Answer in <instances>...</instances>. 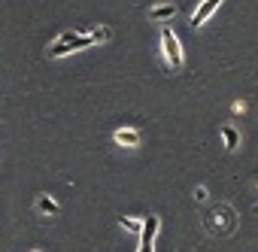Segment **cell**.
Listing matches in <instances>:
<instances>
[{
	"mask_svg": "<svg viewBox=\"0 0 258 252\" xmlns=\"http://www.w3.org/2000/svg\"><path fill=\"white\" fill-rule=\"evenodd\" d=\"M34 252H40V249H34Z\"/></svg>",
	"mask_w": 258,
	"mask_h": 252,
	"instance_id": "cell-11",
	"label": "cell"
},
{
	"mask_svg": "<svg viewBox=\"0 0 258 252\" xmlns=\"http://www.w3.org/2000/svg\"><path fill=\"white\" fill-rule=\"evenodd\" d=\"M158 216H149L146 222H143V240H140V252H152V246H155V234H158Z\"/></svg>",
	"mask_w": 258,
	"mask_h": 252,
	"instance_id": "cell-3",
	"label": "cell"
},
{
	"mask_svg": "<svg viewBox=\"0 0 258 252\" xmlns=\"http://www.w3.org/2000/svg\"><path fill=\"white\" fill-rule=\"evenodd\" d=\"M255 213H258V207H255Z\"/></svg>",
	"mask_w": 258,
	"mask_h": 252,
	"instance_id": "cell-12",
	"label": "cell"
},
{
	"mask_svg": "<svg viewBox=\"0 0 258 252\" xmlns=\"http://www.w3.org/2000/svg\"><path fill=\"white\" fill-rule=\"evenodd\" d=\"M161 49H164V58H167V64H170L173 70H182L185 58H182L179 40H176V34H173L170 28H164V31H161Z\"/></svg>",
	"mask_w": 258,
	"mask_h": 252,
	"instance_id": "cell-2",
	"label": "cell"
},
{
	"mask_svg": "<svg viewBox=\"0 0 258 252\" xmlns=\"http://www.w3.org/2000/svg\"><path fill=\"white\" fill-rule=\"evenodd\" d=\"M222 137H225V149H237V143H240V134H237V128L225 124V128H222Z\"/></svg>",
	"mask_w": 258,
	"mask_h": 252,
	"instance_id": "cell-7",
	"label": "cell"
},
{
	"mask_svg": "<svg viewBox=\"0 0 258 252\" xmlns=\"http://www.w3.org/2000/svg\"><path fill=\"white\" fill-rule=\"evenodd\" d=\"M112 140H115L118 146L134 149V146H140V131H134V128H118V131L112 134Z\"/></svg>",
	"mask_w": 258,
	"mask_h": 252,
	"instance_id": "cell-4",
	"label": "cell"
},
{
	"mask_svg": "<svg viewBox=\"0 0 258 252\" xmlns=\"http://www.w3.org/2000/svg\"><path fill=\"white\" fill-rule=\"evenodd\" d=\"M173 16H176V7L173 4H164V7H152L149 10V19H155V22H167Z\"/></svg>",
	"mask_w": 258,
	"mask_h": 252,
	"instance_id": "cell-6",
	"label": "cell"
},
{
	"mask_svg": "<svg viewBox=\"0 0 258 252\" xmlns=\"http://www.w3.org/2000/svg\"><path fill=\"white\" fill-rule=\"evenodd\" d=\"M94 46V37L91 34H76V31H64L52 46H49V58H61L67 52H79V49H88Z\"/></svg>",
	"mask_w": 258,
	"mask_h": 252,
	"instance_id": "cell-1",
	"label": "cell"
},
{
	"mask_svg": "<svg viewBox=\"0 0 258 252\" xmlns=\"http://www.w3.org/2000/svg\"><path fill=\"white\" fill-rule=\"evenodd\" d=\"M219 4H222V0H204V4L198 7V13L191 16V25H195V28H201V25L216 13V7H219Z\"/></svg>",
	"mask_w": 258,
	"mask_h": 252,
	"instance_id": "cell-5",
	"label": "cell"
},
{
	"mask_svg": "<svg viewBox=\"0 0 258 252\" xmlns=\"http://www.w3.org/2000/svg\"><path fill=\"white\" fill-rule=\"evenodd\" d=\"M91 37H94V43H103V40H109V28H97V31H91Z\"/></svg>",
	"mask_w": 258,
	"mask_h": 252,
	"instance_id": "cell-10",
	"label": "cell"
},
{
	"mask_svg": "<svg viewBox=\"0 0 258 252\" xmlns=\"http://www.w3.org/2000/svg\"><path fill=\"white\" fill-rule=\"evenodd\" d=\"M37 210H40V213H49V216H55V213H58V204H55L52 198H40V201H37Z\"/></svg>",
	"mask_w": 258,
	"mask_h": 252,
	"instance_id": "cell-8",
	"label": "cell"
},
{
	"mask_svg": "<svg viewBox=\"0 0 258 252\" xmlns=\"http://www.w3.org/2000/svg\"><path fill=\"white\" fill-rule=\"evenodd\" d=\"M121 228H127V231H143V222H137V219H121Z\"/></svg>",
	"mask_w": 258,
	"mask_h": 252,
	"instance_id": "cell-9",
	"label": "cell"
}]
</instances>
